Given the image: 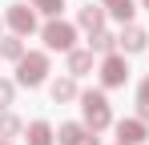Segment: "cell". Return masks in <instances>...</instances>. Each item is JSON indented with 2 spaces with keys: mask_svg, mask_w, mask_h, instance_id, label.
<instances>
[{
  "mask_svg": "<svg viewBox=\"0 0 149 145\" xmlns=\"http://www.w3.org/2000/svg\"><path fill=\"white\" fill-rule=\"evenodd\" d=\"M81 117H85V125L93 133H101V129L113 125V109H109L105 89H81Z\"/></svg>",
  "mask_w": 149,
  "mask_h": 145,
  "instance_id": "obj_1",
  "label": "cell"
},
{
  "mask_svg": "<svg viewBox=\"0 0 149 145\" xmlns=\"http://www.w3.org/2000/svg\"><path fill=\"white\" fill-rule=\"evenodd\" d=\"M49 52H24L20 61H16V85H24V89H36V85H45L49 81Z\"/></svg>",
  "mask_w": 149,
  "mask_h": 145,
  "instance_id": "obj_2",
  "label": "cell"
},
{
  "mask_svg": "<svg viewBox=\"0 0 149 145\" xmlns=\"http://www.w3.org/2000/svg\"><path fill=\"white\" fill-rule=\"evenodd\" d=\"M40 40H45V48H49V52H73V45H77V24L61 20V16H52V20L40 28Z\"/></svg>",
  "mask_w": 149,
  "mask_h": 145,
  "instance_id": "obj_3",
  "label": "cell"
},
{
  "mask_svg": "<svg viewBox=\"0 0 149 145\" xmlns=\"http://www.w3.org/2000/svg\"><path fill=\"white\" fill-rule=\"evenodd\" d=\"M97 77H101V85H105V89H121L125 81H129V65H125V52H109V56H101V69H97Z\"/></svg>",
  "mask_w": 149,
  "mask_h": 145,
  "instance_id": "obj_4",
  "label": "cell"
},
{
  "mask_svg": "<svg viewBox=\"0 0 149 145\" xmlns=\"http://www.w3.org/2000/svg\"><path fill=\"white\" fill-rule=\"evenodd\" d=\"M4 24L12 28V36H32V32H36V12H32V4H8Z\"/></svg>",
  "mask_w": 149,
  "mask_h": 145,
  "instance_id": "obj_5",
  "label": "cell"
},
{
  "mask_svg": "<svg viewBox=\"0 0 149 145\" xmlns=\"http://www.w3.org/2000/svg\"><path fill=\"white\" fill-rule=\"evenodd\" d=\"M56 137H61V145H101L97 133H93L85 121H65V125L56 129Z\"/></svg>",
  "mask_w": 149,
  "mask_h": 145,
  "instance_id": "obj_6",
  "label": "cell"
},
{
  "mask_svg": "<svg viewBox=\"0 0 149 145\" xmlns=\"http://www.w3.org/2000/svg\"><path fill=\"white\" fill-rule=\"evenodd\" d=\"M141 141H149V125L141 117L117 121V145H141Z\"/></svg>",
  "mask_w": 149,
  "mask_h": 145,
  "instance_id": "obj_7",
  "label": "cell"
},
{
  "mask_svg": "<svg viewBox=\"0 0 149 145\" xmlns=\"http://www.w3.org/2000/svg\"><path fill=\"white\" fill-rule=\"evenodd\" d=\"M117 48H121V52H145L149 48V32L141 28V24H121Z\"/></svg>",
  "mask_w": 149,
  "mask_h": 145,
  "instance_id": "obj_8",
  "label": "cell"
},
{
  "mask_svg": "<svg viewBox=\"0 0 149 145\" xmlns=\"http://www.w3.org/2000/svg\"><path fill=\"white\" fill-rule=\"evenodd\" d=\"M105 4H81L77 8V28H85V32H97V28H105Z\"/></svg>",
  "mask_w": 149,
  "mask_h": 145,
  "instance_id": "obj_9",
  "label": "cell"
},
{
  "mask_svg": "<svg viewBox=\"0 0 149 145\" xmlns=\"http://www.w3.org/2000/svg\"><path fill=\"white\" fill-rule=\"evenodd\" d=\"M65 69H69V77H89V72H93V48L65 52Z\"/></svg>",
  "mask_w": 149,
  "mask_h": 145,
  "instance_id": "obj_10",
  "label": "cell"
},
{
  "mask_svg": "<svg viewBox=\"0 0 149 145\" xmlns=\"http://www.w3.org/2000/svg\"><path fill=\"white\" fill-rule=\"evenodd\" d=\"M49 93L56 105H65V101H81V89H77V77H56L49 81Z\"/></svg>",
  "mask_w": 149,
  "mask_h": 145,
  "instance_id": "obj_11",
  "label": "cell"
},
{
  "mask_svg": "<svg viewBox=\"0 0 149 145\" xmlns=\"http://www.w3.org/2000/svg\"><path fill=\"white\" fill-rule=\"evenodd\" d=\"M89 48H93V52H101V56L117 52V32H109V28H97V32H89Z\"/></svg>",
  "mask_w": 149,
  "mask_h": 145,
  "instance_id": "obj_12",
  "label": "cell"
},
{
  "mask_svg": "<svg viewBox=\"0 0 149 145\" xmlns=\"http://www.w3.org/2000/svg\"><path fill=\"white\" fill-rule=\"evenodd\" d=\"M101 4H105V12H109L113 20L133 24V12H137V4H133V0H101Z\"/></svg>",
  "mask_w": 149,
  "mask_h": 145,
  "instance_id": "obj_13",
  "label": "cell"
},
{
  "mask_svg": "<svg viewBox=\"0 0 149 145\" xmlns=\"http://www.w3.org/2000/svg\"><path fill=\"white\" fill-rule=\"evenodd\" d=\"M24 137H28V145H52L56 129H52L49 121H32V125L24 129Z\"/></svg>",
  "mask_w": 149,
  "mask_h": 145,
  "instance_id": "obj_14",
  "label": "cell"
},
{
  "mask_svg": "<svg viewBox=\"0 0 149 145\" xmlns=\"http://www.w3.org/2000/svg\"><path fill=\"white\" fill-rule=\"evenodd\" d=\"M24 52H28V48H24V36H0V56H4V61L16 65Z\"/></svg>",
  "mask_w": 149,
  "mask_h": 145,
  "instance_id": "obj_15",
  "label": "cell"
},
{
  "mask_svg": "<svg viewBox=\"0 0 149 145\" xmlns=\"http://www.w3.org/2000/svg\"><path fill=\"white\" fill-rule=\"evenodd\" d=\"M16 133H24V121L16 117V113H8V109H4V113H0V137H4V141H12Z\"/></svg>",
  "mask_w": 149,
  "mask_h": 145,
  "instance_id": "obj_16",
  "label": "cell"
},
{
  "mask_svg": "<svg viewBox=\"0 0 149 145\" xmlns=\"http://www.w3.org/2000/svg\"><path fill=\"white\" fill-rule=\"evenodd\" d=\"M16 101V81H8V77H0V113L8 109Z\"/></svg>",
  "mask_w": 149,
  "mask_h": 145,
  "instance_id": "obj_17",
  "label": "cell"
},
{
  "mask_svg": "<svg viewBox=\"0 0 149 145\" xmlns=\"http://www.w3.org/2000/svg\"><path fill=\"white\" fill-rule=\"evenodd\" d=\"M28 4H32V8H40V12H45V16H61V8H65V0H28Z\"/></svg>",
  "mask_w": 149,
  "mask_h": 145,
  "instance_id": "obj_18",
  "label": "cell"
},
{
  "mask_svg": "<svg viewBox=\"0 0 149 145\" xmlns=\"http://www.w3.org/2000/svg\"><path fill=\"white\" fill-rule=\"evenodd\" d=\"M137 101H145V105H149V72L141 77V85H137Z\"/></svg>",
  "mask_w": 149,
  "mask_h": 145,
  "instance_id": "obj_19",
  "label": "cell"
},
{
  "mask_svg": "<svg viewBox=\"0 0 149 145\" xmlns=\"http://www.w3.org/2000/svg\"><path fill=\"white\" fill-rule=\"evenodd\" d=\"M137 117H141V121L149 125V105H145V101H137Z\"/></svg>",
  "mask_w": 149,
  "mask_h": 145,
  "instance_id": "obj_20",
  "label": "cell"
},
{
  "mask_svg": "<svg viewBox=\"0 0 149 145\" xmlns=\"http://www.w3.org/2000/svg\"><path fill=\"white\" fill-rule=\"evenodd\" d=\"M0 145H12V141H4V137H0Z\"/></svg>",
  "mask_w": 149,
  "mask_h": 145,
  "instance_id": "obj_21",
  "label": "cell"
},
{
  "mask_svg": "<svg viewBox=\"0 0 149 145\" xmlns=\"http://www.w3.org/2000/svg\"><path fill=\"white\" fill-rule=\"evenodd\" d=\"M141 4H145V8H149V0H141Z\"/></svg>",
  "mask_w": 149,
  "mask_h": 145,
  "instance_id": "obj_22",
  "label": "cell"
},
{
  "mask_svg": "<svg viewBox=\"0 0 149 145\" xmlns=\"http://www.w3.org/2000/svg\"><path fill=\"white\" fill-rule=\"evenodd\" d=\"M0 28H4V20H0Z\"/></svg>",
  "mask_w": 149,
  "mask_h": 145,
  "instance_id": "obj_23",
  "label": "cell"
}]
</instances>
